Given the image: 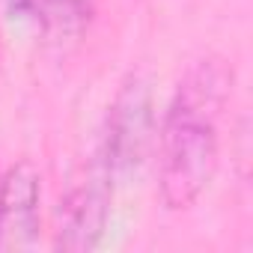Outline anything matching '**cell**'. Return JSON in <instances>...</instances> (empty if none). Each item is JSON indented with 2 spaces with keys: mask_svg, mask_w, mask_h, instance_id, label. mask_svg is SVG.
<instances>
[{
  "mask_svg": "<svg viewBox=\"0 0 253 253\" xmlns=\"http://www.w3.org/2000/svg\"><path fill=\"white\" fill-rule=\"evenodd\" d=\"M9 12L39 24L48 42H72L89 27V0H9Z\"/></svg>",
  "mask_w": 253,
  "mask_h": 253,
  "instance_id": "cell-5",
  "label": "cell"
},
{
  "mask_svg": "<svg viewBox=\"0 0 253 253\" xmlns=\"http://www.w3.org/2000/svg\"><path fill=\"white\" fill-rule=\"evenodd\" d=\"M110 194H113V173L104 164L101 152H95L86 176L63 197L57 214V250L84 253L92 250L107 226L110 214Z\"/></svg>",
  "mask_w": 253,
  "mask_h": 253,
  "instance_id": "cell-3",
  "label": "cell"
},
{
  "mask_svg": "<svg viewBox=\"0 0 253 253\" xmlns=\"http://www.w3.org/2000/svg\"><path fill=\"white\" fill-rule=\"evenodd\" d=\"M152 137H155V116H152L149 84L140 75H128L116 92V101L107 116V134L98 146L113 179L128 176L143 164Z\"/></svg>",
  "mask_w": 253,
  "mask_h": 253,
  "instance_id": "cell-2",
  "label": "cell"
},
{
  "mask_svg": "<svg viewBox=\"0 0 253 253\" xmlns=\"http://www.w3.org/2000/svg\"><path fill=\"white\" fill-rule=\"evenodd\" d=\"M232 98V66L206 57L188 69L167 107L158 146V188L170 211L191 209L220 161V119Z\"/></svg>",
  "mask_w": 253,
  "mask_h": 253,
  "instance_id": "cell-1",
  "label": "cell"
},
{
  "mask_svg": "<svg viewBox=\"0 0 253 253\" xmlns=\"http://www.w3.org/2000/svg\"><path fill=\"white\" fill-rule=\"evenodd\" d=\"M42 176L30 161H18L0 179V250L18 253L39 244Z\"/></svg>",
  "mask_w": 253,
  "mask_h": 253,
  "instance_id": "cell-4",
  "label": "cell"
}]
</instances>
